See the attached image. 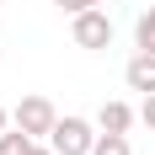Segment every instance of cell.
Wrapping results in <instances>:
<instances>
[{"label":"cell","mask_w":155,"mask_h":155,"mask_svg":"<svg viewBox=\"0 0 155 155\" xmlns=\"http://www.w3.org/2000/svg\"><path fill=\"white\" fill-rule=\"evenodd\" d=\"M70 38H75V48H91V54H102V48H112V16L102 11V5H91V11H75V16H70Z\"/></svg>","instance_id":"1"},{"label":"cell","mask_w":155,"mask_h":155,"mask_svg":"<svg viewBox=\"0 0 155 155\" xmlns=\"http://www.w3.org/2000/svg\"><path fill=\"white\" fill-rule=\"evenodd\" d=\"M96 134H102V128L86 123V118H59L54 134H48V144H54L59 155H91L96 150Z\"/></svg>","instance_id":"2"},{"label":"cell","mask_w":155,"mask_h":155,"mask_svg":"<svg viewBox=\"0 0 155 155\" xmlns=\"http://www.w3.org/2000/svg\"><path fill=\"white\" fill-rule=\"evenodd\" d=\"M11 118H16V128H27L32 139H48V134H54V123H59V107H54L48 96H21Z\"/></svg>","instance_id":"3"},{"label":"cell","mask_w":155,"mask_h":155,"mask_svg":"<svg viewBox=\"0 0 155 155\" xmlns=\"http://www.w3.org/2000/svg\"><path fill=\"white\" fill-rule=\"evenodd\" d=\"M123 80H128V91H144V96L155 91V54L150 48H139V54L123 64Z\"/></svg>","instance_id":"4"},{"label":"cell","mask_w":155,"mask_h":155,"mask_svg":"<svg viewBox=\"0 0 155 155\" xmlns=\"http://www.w3.org/2000/svg\"><path fill=\"white\" fill-rule=\"evenodd\" d=\"M134 118H139V112L128 107V102H102L96 128H102V134H128V128H134Z\"/></svg>","instance_id":"5"},{"label":"cell","mask_w":155,"mask_h":155,"mask_svg":"<svg viewBox=\"0 0 155 155\" xmlns=\"http://www.w3.org/2000/svg\"><path fill=\"white\" fill-rule=\"evenodd\" d=\"M32 144H38V139H32L27 128H16V123L0 134V155H32Z\"/></svg>","instance_id":"6"},{"label":"cell","mask_w":155,"mask_h":155,"mask_svg":"<svg viewBox=\"0 0 155 155\" xmlns=\"http://www.w3.org/2000/svg\"><path fill=\"white\" fill-rule=\"evenodd\" d=\"M91 155H134V144H128V134H96Z\"/></svg>","instance_id":"7"},{"label":"cell","mask_w":155,"mask_h":155,"mask_svg":"<svg viewBox=\"0 0 155 155\" xmlns=\"http://www.w3.org/2000/svg\"><path fill=\"white\" fill-rule=\"evenodd\" d=\"M134 43H139V48H150V54H155V5H150V11L139 16V27H134Z\"/></svg>","instance_id":"8"},{"label":"cell","mask_w":155,"mask_h":155,"mask_svg":"<svg viewBox=\"0 0 155 155\" xmlns=\"http://www.w3.org/2000/svg\"><path fill=\"white\" fill-rule=\"evenodd\" d=\"M54 5H59V11H70V16H75V11H91V5H107V0H54Z\"/></svg>","instance_id":"9"},{"label":"cell","mask_w":155,"mask_h":155,"mask_svg":"<svg viewBox=\"0 0 155 155\" xmlns=\"http://www.w3.org/2000/svg\"><path fill=\"white\" fill-rule=\"evenodd\" d=\"M139 123H144V128H155V91L144 96V107H139Z\"/></svg>","instance_id":"10"},{"label":"cell","mask_w":155,"mask_h":155,"mask_svg":"<svg viewBox=\"0 0 155 155\" xmlns=\"http://www.w3.org/2000/svg\"><path fill=\"white\" fill-rule=\"evenodd\" d=\"M16 123V118H11V112H5V107H0V134H5V128H11Z\"/></svg>","instance_id":"11"},{"label":"cell","mask_w":155,"mask_h":155,"mask_svg":"<svg viewBox=\"0 0 155 155\" xmlns=\"http://www.w3.org/2000/svg\"><path fill=\"white\" fill-rule=\"evenodd\" d=\"M32 155H59V150H54V144H32Z\"/></svg>","instance_id":"12"}]
</instances>
